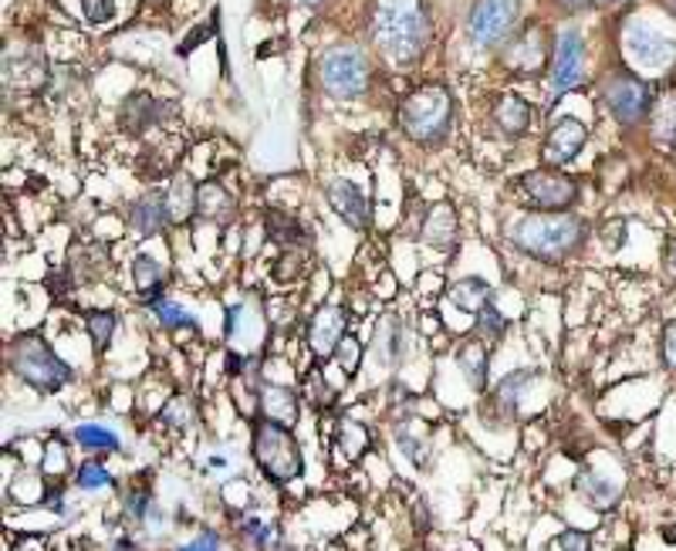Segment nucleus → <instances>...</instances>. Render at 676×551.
Segmentation results:
<instances>
[{
    "instance_id": "1",
    "label": "nucleus",
    "mask_w": 676,
    "mask_h": 551,
    "mask_svg": "<svg viewBox=\"0 0 676 551\" xmlns=\"http://www.w3.org/2000/svg\"><path fill=\"white\" fill-rule=\"evenodd\" d=\"M376 48L392 65H413L429 42V14L423 0H376L369 14Z\"/></svg>"
},
{
    "instance_id": "2",
    "label": "nucleus",
    "mask_w": 676,
    "mask_h": 551,
    "mask_svg": "<svg viewBox=\"0 0 676 551\" xmlns=\"http://www.w3.org/2000/svg\"><path fill=\"white\" fill-rule=\"evenodd\" d=\"M585 220L575 214H528L511 227V244L538 257V261H562L585 244Z\"/></svg>"
},
{
    "instance_id": "3",
    "label": "nucleus",
    "mask_w": 676,
    "mask_h": 551,
    "mask_svg": "<svg viewBox=\"0 0 676 551\" xmlns=\"http://www.w3.org/2000/svg\"><path fill=\"white\" fill-rule=\"evenodd\" d=\"M251 457L271 484L285 487L305 474V454H301V444L291 433V426H282V423L264 420V416L251 429Z\"/></svg>"
},
{
    "instance_id": "4",
    "label": "nucleus",
    "mask_w": 676,
    "mask_h": 551,
    "mask_svg": "<svg viewBox=\"0 0 676 551\" xmlns=\"http://www.w3.org/2000/svg\"><path fill=\"white\" fill-rule=\"evenodd\" d=\"M8 366L21 382H27L37 392H58L71 382V366L58 359L55 348L37 335H21L11 342Z\"/></svg>"
},
{
    "instance_id": "5",
    "label": "nucleus",
    "mask_w": 676,
    "mask_h": 551,
    "mask_svg": "<svg viewBox=\"0 0 676 551\" xmlns=\"http://www.w3.org/2000/svg\"><path fill=\"white\" fill-rule=\"evenodd\" d=\"M454 119V99L444 85H423L400 105V126L416 142H440Z\"/></svg>"
},
{
    "instance_id": "6",
    "label": "nucleus",
    "mask_w": 676,
    "mask_h": 551,
    "mask_svg": "<svg viewBox=\"0 0 676 551\" xmlns=\"http://www.w3.org/2000/svg\"><path fill=\"white\" fill-rule=\"evenodd\" d=\"M318 78H322V89L342 102L363 99L373 82V65L363 48L355 45H335L318 61Z\"/></svg>"
},
{
    "instance_id": "7",
    "label": "nucleus",
    "mask_w": 676,
    "mask_h": 551,
    "mask_svg": "<svg viewBox=\"0 0 676 551\" xmlns=\"http://www.w3.org/2000/svg\"><path fill=\"white\" fill-rule=\"evenodd\" d=\"M522 14V0H477L470 18H467V31L473 37V45L481 48H494L511 34V27L518 24Z\"/></svg>"
},
{
    "instance_id": "8",
    "label": "nucleus",
    "mask_w": 676,
    "mask_h": 551,
    "mask_svg": "<svg viewBox=\"0 0 676 551\" xmlns=\"http://www.w3.org/2000/svg\"><path fill=\"white\" fill-rule=\"evenodd\" d=\"M522 190L531 200V207H538L541 214H565L575 204V196H578L575 180H569L559 170H531V173H525L522 176Z\"/></svg>"
},
{
    "instance_id": "9",
    "label": "nucleus",
    "mask_w": 676,
    "mask_h": 551,
    "mask_svg": "<svg viewBox=\"0 0 676 551\" xmlns=\"http://www.w3.org/2000/svg\"><path fill=\"white\" fill-rule=\"evenodd\" d=\"M603 95H606V105L612 108V115L622 126H635L650 112V89L629 71L612 74L606 82V89H603Z\"/></svg>"
},
{
    "instance_id": "10",
    "label": "nucleus",
    "mask_w": 676,
    "mask_h": 551,
    "mask_svg": "<svg viewBox=\"0 0 676 551\" xmlns=\"http://www.w3.org/2000/svg\"><path fill=\"white\" fill-rule=\"evenodd\" d=\"M585 78V48L582 34L575 27H565L554 42V65H551V89L554 95H565L582 85Z\"/></svg>"
},
{
    "instance_id": "11",
    "label": "nucleus",
    "mask_w": 676,
    "mask_h": 551,
    "mask_svg": "<svg viewBox=\"0 0 676 551\" xmlns=\"http://www.w3.org/2000/svg\"><path fill=\"white\" fill-rule=\"evenodd\" d=\"M626 48L643 68H653V71H663L676 61V45L646 24H632L626 31Z\"/></svg>"
},
{
    "instance_id": "12",
    "label": "nucleus",
    "mask_w": 676,
    "mask_h": 551,
    "mask_svg": "<svg viewBox=\"0 0 676 551\" xmlns=\"http://www.w3.org/2000/svg\"><path fill=\"white\" fill-rule=\"evenodd\" d=\"M345 329H348V319H345V308L339 305H322L308 322V345L318 359H329L335 356V348L342 345L345 338Z\"/></svg>"
},
{
    "instance_id": "13",
    "label": "nucleus",
    "mask_w": 676,
    "mask_h": 551,
    "mask_svg": "<svg viewBox=\"0 0 676 551\" xmlns=\"http://www.w3.org/2000/svg\"><path fill=\"white\" fill-rule=\"evenodd\" d=\"M585 139H588V129H585L578 119H572V115H565V119L554 123L551 133L545 136L541 160H545L548 167H565V163H572L575 156L582 152Z\"/></svg>"
},
{
    "instance_id": "14",
    "label": "nucleus",
    "mask_w": 676,
    "mask_h": 551,
    "mask_svg": "<svg viewBox=\"0 0 676 551\" xmlns=\"http://www.w3.org/2000/svg\"><path fill=\"white\" fill-rule=\"evenodd\" d=\"M548 58V42H545V31L541 24H528L514 42L504 48V65L511 71H522V74H535L545 68Z\"/></svg>"
},
{
    "instance_id": "15",
    "label": "nucleus",
    "mask_w": 676,
    "mask_h": 551,
    "mask_svg": "<svg viewBox=\"0 0 676 551\" xmlns=\"http://www.w3.org/2000/svg\"><path fill=\"white\" fill-rule=\"evenodd\" d=\"M170 112H173V105L156 102L146 92H136L123 102V108H118V126H123L129 136H146L149 129H156L159 123H163Z\"/></svg>"
},
{
    "instance_id": "16",
    "label": "nucleus",
    "mask_w": 676,
    "mask_h": 551,
    "mask_svg": "<svg viewBox=\"0 0 676 551\" xmlns=\"http://www.w3.org/2000/svg\"><path fill=\"white\" fill-rule=\"evenodd\" d=\"M48 78V68H45V58L31 51V48H11L4 55V82L8 89H18V92H34L42 89Z\"/></svg>"
},
{
    "instance_id": "17",
    "label": "nucleus",
    "mask_w": 676,
    "mask_h": 551,
    "mask_svg": "<svg viewBox=\"0 0 676 551\" xmlns=\"http://www.w3.org/2000/svg\"><path fill=\"white\" fill-rule=\"evenodd\" d=\"M325 196H329L332 210H335L352 230H366V227H369V200H366V193L355 186L352 180H332V183L325 186Z\"/></svg>"
},
{
    "instance_id": "18",
    "label": "nucleus",
    "mask_w": 676,
    "mask_h": 551,
    "mask_svg": "<svg viewBox=\"0 0 676 551\" xmlns=\"http://www.w3.org/2000/svg\"><path fill=\"white\" fill-rule=\"evenodd\" d=\"M167 223H173L167 193L152 190V193L139 196V200L133 204V210H129V227H133L136 238H156V233L163 230Z\"/></svg>"
},
{
    "instance_id": "19",
    "label": "nucleus",
    "mask_w": 676,
    "mask_h": 551,
    "mask_svg": "<svg viewBox=\"0 0 676 551\" xmlns=\"http://www.w3.org/2000/svg\"><path fill=\"white\" fill-rule=\"evenodd\" d=\"M301 392L288 389V386H264L257 392V406L264 420H274L282 426H295L301 420Z\"/></svg>"
},
{
    "instance_id": "20",
    "label": "nucleus",
    "mask_w": 676,
    "mask_h": 551,
    "mask_svg": "<svg viewBox=\"0 0 676 551\" xmlns=\"http://www.w3.org/2000/svg\"><path fill=\"white\" fill-rule=\"evenodd\" d=\"M457 369L463 372V379L473 392H484L488 379H491V348H488V342L484 338H467L457 348Z\"/></svg>"
},
{
    "instance_id": "21",
    "label": "nucleus",
    "mask_w": 676,
    "mask_h": 551,
    "mask_svg": "<svg viewBox=\"0 0 676 551\" xmlns=\"http://www.w3.org/2000/svg\"><path fill=\"white\" fill-rule=\"evenodd\" d=\"M403 356H406V325L396 314H386L373 335V359L379 366H396Z\"/></svg>"
},
{
    "instance_id": "22",
    "label": "nucleus",
    "mask_w": 676,
    "mask_h": 551,
    "mask_svg": "<svg viewBox=\"0 0 676 551\" xmlns=\"http://www.w3.org/2000/svg\"><path fill=\"white\" fill-rule=\"evenodd\" d=\"M575 487H578V494H582L592 507H599V510L616 507L619 497H622V481L603 474V470H595V467H585V470H582Z\"/></svg>"
},
{
    "instance_id": "23",
    "label": "nucleus",
    "mask_w": 676,
    "mask_h": 551,
    "mask_svg": "<svg viewBox=\"0 0 676 551\" xmlns=\"http://www.w3.org/2000/svg\"><path fill=\"white\" fill-rule=\"evenodd\" d=\"M491 119H494L497 133H504V136H511V139H514V136H525L528 126H531V105H528L525 99H518V95H501V99L494 102Z\"/></svg>"
},
{
    "instance_id": "24",
    "label": "nucleus",
    "mask_w": 676,
    "mask_h": 551,
    "mask_svg": "<svg viewBox=\"0 0 676 551\" xmlns=\"http://www.w3.org/2000/svg\"><path fill=\"white\" fill-rule=\"evenodd\" d=\"M423 241L436 251H450L457 244V214L450 204L429 207V214L423 220Z\"/></svg>"
},
{
    "instance_id": "25",
    "label": "nucleus",
    "mask_w": 676,
    "mask_h": 551,
    "mask_svg": "<svg viewBox=\"0 0 676 551\" xmlns=\"http://www.w3.org/2000/svg\"><path fill=\"white\" fill-rule=\"evenodd\" d=\"M133 278H136V295H139V301H142L146 308H149V305H156L159 298H163L167 267L159 264L156 257L139 254V257L133 261Z\"/></svg>"
},
{
    "instance_id": "26",
    "label": "nucleus",
    "mask_w": 676,
    "mask_h": 551,
    "mask_svg": "<svg viewBox=\"0 0 676 551\" xmlns=\"http://www.w3.org/2000/svg\"><path fill=\"white\" fill-rule=\"evenodd\" d=\"M369 444H373L369 429L363 423H355V420H339L335 429H332V450L348 463L359 460L369 450Z\"/></svg>"
},
{
    "instance_id": "27",
    "label": "nucleus",
    "mask_w": 676,
    "mask_h": 551,
    "mask_svg": "<svg viewBox=\"0 0 676 551\" xmlns=\"http://www.w3.org/2000/svg\"><path fill=\"white\" fill-rule=\"evenodd\" d=\"M233 196L217 183V180H207L200 183V200H196V214L204 220H214V223H230L233 220Z\"/></svg>"
},
{
    "instance_id": "28",
    "label": "nucleus",
    "mask_w": 676,
    "mask_h": 551,
    "mask_svg": "<svg viewBox=\"0 0 676 551\" xmlns=\"http://www.w3.org/2000/svg\"><path fill=\"white\" fill-rule=\"evenodd\" d=\"M267 238L288 251H301V244H308V230L298 217H291L285 210H271L267 214Z\"/></svg>"
},
{
    "instance_id": "29",
    "label": "nucleus",
    "mask_w": 676,
    "mask_h": 551,
    "mask_svg": "<svg viewBox=\"0 0 676 551\" xmlns=\"http://www.w3.org/2000/svg\"><path fill=\"white\" fill-rule=\"evenodd\" d=\"M71 437H75V444L82 447L85 454H118V450H123L118 433L102 426V423H78Z\"/></svg>"
},
{
    "instance_id": "30",
    "label": "nucleus",
    "mask_w": 676,
    "mask_h": 551,
    "mask_svg": "<svg viewBox=\"0 0 676 551\" xmlns=\"http://www.w3.org/2000/svg\"><path fill=\"white\" fill-rule=\"evenodd\" d=\"M450 298L457 308L463 311H473V314H481L488 305H494V288L484 282V278H463L450 288Z\"/></svg>"
},
{
    "instance_id": "31",
    "label": "nucleus",
    "mask_w": 676,
    "mask_h": 551,
    "mask_svg": "<svg viewBox=\"0 0 676 551\" xmlns=\"http://www.w3.org/2000/svg\"><path fill=\"white\" fill-rule=\"evenodd\" d=\"M159 515V507H156V497H152V491L149 487H129L126 494H123V518H126V525H133V528H146L152 518Z\"/></svg>"
},
{
    "instance_id": "32",
    "label": "nucleus",
    "mask_w": 676,
    "mask_h": 551,
    "mask_svg": "<svg viewBox=\"0 0 676 551\" xmlns=\"http://www.w3.org/2000/svg\"><path fill=\"white\" fill-rule=\"evenodd\" d=\"M196 200H200V186H196L190 176H176L167 190V204H170V217L173 223H183L186 217H193Z\"/></svg>"
},
{
    "instance_id": "33",
    "label": "nucleus",
    "mask_w": 676,
    "mask_h": 551,
    "mask_svg": "<svg viewBox=\"0 0 676 551\" xmlns=\"http://www.w3.org/2000/svg\"><path fill=\"white\" fill-rule=\"evenodd\" d=\"M237 531H241V541L251 548V551H274L277 548V525L257 518V515H241V525H237Z\"/></svg>"
},
{
    "instance_id": "34",
    "label": "nucleus",
    "mask_w": 676,
    "mask_h": 551,
    "mask_svg": "<svg viewBox=\"0 0 676 551\" xmlns=\"http://www.w3.org/2000/svg\"><path fill=\"white\" fill-rule=\"evenodd\" d=\"M528 382H535V369L511 372L507 379H501V382H497V389H494V403H497L501 410H507V413H518V406H522V397H525Z\"/></svg>"
},
{
    "instance_id": "35",
    "label": "nucleus",
    "mask_w": 676,
    "mask_h": 551,
    "mask_svg": "<svg viewBox=\"0 0 676 551\" xmlns=\"http://www.w3.org/2000/svg\"><path fill=\"white\" fill-rule=\"evenodd\" d=\"M75 487L85 491V494H102V491L115 487V478L102 460H85V463L75 467Z\"/></svg>"
},
{
    "instance_id": "36",
    "label": "nucleus",
    "mask_w": 676,
    "mask_h": 551,
    "mask_svg": "<svg viewBox=\"0 0 676 551\" xmlns=\"http://www.w3.org/2000/svg\"><path fill=\"white\" fill-rule=\"evenodd\" d=\"M653 136L663 146H676V92H666L653 105Z\"/></svg>"
},
{
    "instance_id": "37",
    "label": "nucleus",
    "mask_w": 676,
    "mask_h": 551,
    "mask_svg": "<svg viewBox=\"0 0 676 551\" xmlns=\"http://www.w3.org/2000/svg\"><path fill=\"white\" fill-rule=\"evenodd\" d=\"M159 420H163V426H170L173 433H190L196 426V406L186 397H173L163 403V410H159Z\"/></svg>"
},
{
    "instance_id": "38",
    "label": "nucleus",
    "mask_w": 676,
    "mask_h": 551,
    "mask_svg": "<svg viewBox=\"0 0 676 551\" xmlns=\"http://www.w3.org/2000/svg\"><path fill=\"white\" fill-rule=\"evenodd\" d=\"M71 470V454H68V444L61 437H51L45 444V454H42V474L48 481H65Z\"/></svg>"
},
{
    "instance_id": "39",
    "label": "nucleus",
    "mask_w": 676,
    "mask_h": 551,
    "mask_svg": "<svg viewBox=\"0 0 676 551\" xmlns=\"http://www.w3.org/2000/svg\"><path fill=\"white\" fill-rule=\"evenodd\" d=\"M149 311H152V319L163 325L167 332H176V329H196V319L193 314L186 311V308H180L176 301H170V298H159L156 305H149Z\"/></svg>"
},
{
    "instance_id": "40",
    "label": "nucleus",
    "mask_w": 676,
    "mask_h": 551,
    "mask_svg": "<svg viewBox=\"0 0 676 551\" xmlns=\"http://www.w3.org/2000/svg\"><path fill=\"white\" fill-rule=\"evenodd\" d=\"M301 397H305L311 406H318V410H329V406L335 403V389L329 386V379H325L322 369H311V372L305 376V382H301Z\"/></svg>"
},
{
    "instance_id": "41",
    "label": "nucleus",
    "mask_w": 676,
    "mask_h": 551,
    "mask_svg": "<svg viewBox=\"0 0 676 551\" xmlns=\"http://www.w3.org/2000/svg\"><path fill=\"white\" fill-rule=\"evenodd\" d=\"M85 329L92 335L95 352H105L112 335H115V329H118V314L115 311H89L85 314Z\"/></svg>"
},
{
    "instance_id": "42",
    "label": "nucleus",
    "mask_w": 676,
    "mask_h": 551,
    "mask_svg": "<svg viewBox=\"0 0 676 551\" xmlns=\"http://www.w3.org/2000/svg\"><path fill=\"white\" fill-rule=\"evenodd\" d=\"M504 332H507V319L494 305H488L481 314H477V338H484L488 345H494V342L504 338Z\"/></svg>"
},
{
    "instance_id": "43",
    "label": "nucleus",
    "mask_w": 676,
    "mask_h": 551,
    "mask_svg": "<svg viewBox=\"0 0 676 551\" xmlns=\"http://www.w3.org/2000/svg\"><path fill=\"white\" fill-rule=\"evenodd\" d=\"M332 359L342 366L345 376H355V372H359V366H363V342L355 338V335H345L342 345L335 348V356H332Z\"/></svg>"
},
{
    "instance_id": "44",
    "label": "nucleus",
    "mask_w": 676,
    "mask_h": 551,
    "mask_svg": "<svg viewBox=\"0 0 676 551\" xmlns=\"http://www.w3.org/2000/svg\"><path fill=\"white\" fill-rule=\"evenodd\" d=\"M396 444H400V450L406 454V460H410L413 467H423V463H426L429 447H426V440H423V437H416L413 429H406V426L396 429Z\"/></svg>"
},
{
    "instance_id": "45",
    "label": "nucleus",
    "mask_w": 676,
    "mask_h": 551,
    "mask_svg": "<svg viewBox=\"0 0 676 551\" xmlns=\"http://www.w3.org/2000/svg\"><path fill=\"white\" fill-rule=\"evenodd\" d=\"M173 551H224V541H220V535L217 531H196L190 541H183V544H176Z\"/></svg>"
},
{
    "instance_id": "46",
    "label": "nucleus",
    "mask_w": 676,
    "mask_h": 551,
    "mask_svg": "<svg viewBox=\"0 0 676 551\" xmlns=\"http://www.w3.org/2000/svg\"><path fill=\"white\" fill-rule=\"evenodd\" d=\"M554 548L559 551H592L595 544H592V538H588V531H578V528H565L559 538H554Z\"/></svg>"
},
{
    "instance_id": "47",
    "label": "nucleus",
    "mask_w": 676,
    "mask_h": 551,
    "mask_svg": "<svg viewBox=\"0 0 676 551\" xmlns=\"http://www.w3.org/2000/svg\"><path fill=\"white\" fill-rule=\"evenodd\" d=\"M301 267H305V264H301V251H288L282 261H277V267H274V278L288 285V282L301 278Z\"/></svg>"
},
{
    "instance_id": "48",
    "label": "nucleus",
    "mask_w": 676,
    "mask_h": 551,
    "mask_svg": "<svg viewBox=\"0 0 676 551\" xmlns=\"http://www.w3.org/2000/svg\"><path fill=\"white\" fill-rule=\"evenodd\" d=\"M82 11L92 24H105L115 14V0H82Z\"/></svg>"
},
{
    "instance_id": "49",
    "label": "nucleus",
    "mask_w": 676,
    "mask_h": 551,
    "mask_svg": "<svg viewBox=\"0 0 676 551\" xmlns=\"http://www.w3.org/2000/svg\"><path fill=\"white\" fill-rule=\"evenodd\" d=\"M663 363L669 369H676V322H669L663 332Z\"/></svg>"
},
{
    "instance_id": "50",
    "label": "nucleus",
    "mask_w": 676,
    "mask_h": 551,
    "mask_svg": "<svg viewBox=\"0 0 676 551\" xmlns=\"http://www.w3.org/2000/svg\"><path fill=\"white\" fill-rule=\"evenodd\" d=\"M217 18H220V11H217ZM214 27H217V21H214L210 27H196V31H190V37H186V42L180 45V55H190L196 45L204 42V37H210V34H214Z\"/></svg>"
},
{
    "instance_id": "51",
    "label": "nucleus",
    "mask_w": 676,
    "mask_h": 551,
    "mask_svg": "<svg viewBox=\"0 0 676 551\" xmlns=\"http://www.w3.org/2000/svg\"><path fill=\"white\" fill-rule=\"evenodd\" d=\"M112 551H142V544H139L133 535H118V538L112 541Z\"/></svg>"
},
{
    "instance_id": "52",
    "label": "nucleus",
    "mask_w": 676,
    "mask_h": 551,
    "mask_svg": "<svg viewBox=\"0 0 676 551\" xmlns=\"http://www.w3.org/2000/svg\"><path fill=\"white\" fill-rule=\"evenodd\" d=\"M554 4H559L562 11H569V14H575V11H585L592 0H554Z\"/></svg>"
},
{
    "instance_id": "53",
    "label": "nucleus",
    "mask_w": 676,
    "mask_h": 551,
    "mask_svg": "<svg viewBox=\"0 0 676 551\" xmlns=\"http://www.w3.org/2000/svg\"><path fill=\"white\" fill-rule=\"evenodd\" d=\"M666 271L673 274V278H676V241L666 248Z\"/></svg>"
},
{
    "instance_id": "54",
    "label": "nucleus",
    "mask_w": 676,
    "mask_h": 551,
    "mask_svg": "<svg viewBox=\"0 0 676 551\" xmlns=\"http://www.w3.org/2000/svg\"><path fill=\"white\" fill-rule=\"evenodd\" d=\"M663 8H666V11H669L673 18H676V0H663Z\"/></svg>"
},
{
    "instance_id": "55",
    "label": "nucleus",
    "mask_w": 676,
    "mask_h": 551,
    "mask_svg": "<svg viewBox=\"0 0 676 551\" xmlns=\"http://www.w3.org/2000/svg\"><path fill=\"white\" fill-rule=\"evenodd\" d=\"M663 535H666V541H676V528H663Z\"/></svg>"
},
{
    "instance_id": "56",
    "label": "nucleus",
    "mask_w": 676,
    "mask_h": 551,
    "mask_svg": "<svg viewBox=\"0 0 676 551\" xmlns=\"http://www.w3.org/2000/svg\"><path fill=\"white\" fill-rule=\"evenodd\" d=\"M301 4H308V8H318V4H322V0H301Z\"/></svg>"
}]
</instances>
